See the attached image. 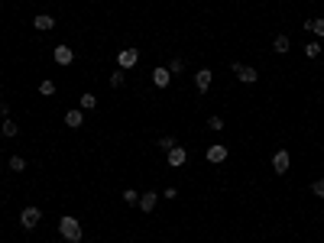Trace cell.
I'll return each mask as SVG.
<instances>
[{"instance_id":"obj_22","label":"cell","mask_w":324,"mask_h":243,"mask_svg":"<svg viewBox=\"0 0 324 243\" xmlns=\"http://www.w3.org/2000/svg\"><path fill=\"white\" fill-rule=\"evenodd\" d=\"M311 194L314 198H324V178H314L311 182Z\"/></svg>"},{"instance_id":"obj_6","label":"cell","mask_w":324,"mask_h":243,"mask_svg":"<svg viewBox=\"0 0 324 243\" xmlns=\"http://www.w3.org/2000/svg\"><path fill=\"white\" fill-rule=\"evenodd\" d=\"M211 81H214V72H211V68H198V72H195V88H198V94H208Z\"/></svg>"},{"instance_id":"obj_7","label":"cell","mask_w":324,"mask_h":243,"mask_svg":"<svg viewBox=\"0 0 324 243\" xmlns=\"http://www.w3.org/2000/svg\"><path fill=\"white\" fill-rule=\"evenodd\" d=\"M52 59L59 62V65H72V62H75V49L72 46H55L52 49Z\"/></svg>"},{"instance_id":"obj_8","label":"cell","mask_w":324,"mask_h":243,"mask_svg":"<svg viewBox=\"0 0 324 243\" xmlns=\"http://www.w3.org/2000/svg\"><path fill=\"white\" fill-rule=\"evenodd\" d=\"M204 159H208L211 165L224 162V159H227V146H220V143H214V146H208V149H204Z\"/></svg>"},{"instance_id":"obj_25","label":"cell","mask_w":324,"mask_h":243,"mask_svg":"<svg viewBox=\"0 0 324 243\" xmlns=\"http://www.w3.org/2000/svg\"><path fill=\"white\" fill-rule=\"evenodd\" d=\"M175 136H162V140H159V149H165V152H169V149H175Z\"/></svg>"},{"instance_id":"obj_20","label":"cell","mask_w":324,"mask_h":243,"mask_svg":"<svg viewBox=\"0 0 324 243\" xmlns=\"http://www.w3.org/2000/svg\"><path fill=\"white\" fill-rule=\"evenodd\" d=\"M123 201H127L130 207H140V194H136L133 188H127V191H123Z\"/></svg>"},{"instance_id":"obj_15","label":"cell","mask_w":324,"mask_h":243,"mask_svg":"<svg viewBox=\"0 0 324 243\" xmlns=\"http://www.w3.org/2000/svg\"><path fill=\"white\" fill-rule=\"evenodd\" d=\"M272 49H275V52H279V55H285L288 49H292V39H288L285 33H279V36L272 39Z\"/></svg>"},{"instance_id":"obj_21","label":"cell","mask_w":324,"mask_h":243,"mask_svg":"<svg viewBox=\"0 0 324 243\" xmlns=\"http://www.w3.org/2000/svg\"><path fill=\"white\" fill-rule=\"evenodd\" d=\"M305 55H308V59H318V55H321V46H318V39L305 46Z\"/></svg>"},{"instance_id":"obj_4","label":"cell","mask_w":324,"mask_h":243,"mask_svg":"<svg viewBox=\"0 0 324 243\" xmlns=\"http://www.w3.org/2000/svg\"><path fill=\"white\" fill-rule=\"evenodd\" d=\"M233 75H237L243 85H256V81H259L256 68H253V65H240V62H233Z\"/></svg>"},{"instance_id":"obj_23","label":"cell","mask_w":324,"mask_h":243,"mask_svg":"<svg viewBox=\"0 0 324 243\" xmlns=\"http://www.w3.org/2000/svg\"><path fill=\"white\" fill-rule=\"evenodd\" d=\"M169 72H172V75H182V72H185V59H172Z\"/></svg>"},{"instance_id":"obj_19","label":"cell","mask_w":324,"mask_h":243,"mask_svg":"<svg viewBox=\"0 0 324 243\" xmlns=\"http://www.w3.org/2000/svg\"><path fill=\"white\" fill-rule=\"evenodd\" d=\"M123 81H127L123 68H120V72H110V88H123Z\"/></svg>"},{"instance_id":"obj_16","label":"cell","mask_w":324,"mask_h":243,"mask_svg":"<svg viewBox=\"0 0 324 243\" xmlns=\"http://www.w3.org/2000/svg\"><path fill=\"white\" fill-rule=\"evenodd\" d=\"M0 133H4L7 140H13V136L20 133V123H13L10 117H7V120H0Z\"/></svg>"},{"instance_id":"obj_18","label":"cell","mask_w":324,"mask_h":243,"mask_svg":"<svg viewBox=\"0 0 324 243\" xmlns=\"http://www.w3.org/2000/svg\"><path fill=\"white\" fill-rule=\"evenodd\" d=\"M7 165H10V172H23L26 169V159L23 156H10V159H7Z\"/></svg>"},{"instance_id":"obj_1","label":"cell","mask_w":324,"mask_h":243,"mask_svg":"<svg viewBox=\"0 0 324 243\" xmlns=\"http://www.w3.org/2000/svg\"><path fill=\"white\" fill-rule=\"evenodd\" d=\"M59 233H62L68 243H81V237H85V230H81V224H78L75 217H62V220H59Z\"/></svg>"},{"instance_id":"obj_5","label":"cell","mask_w":324,"mask_h":243,"mask_svg":"<svg viewBox=\"0 0 324 243\" xmlns=\"http://www.w3.org/2000/svg\"><path fill=\"white\" fill-rule=\"evenodd\" d=\"M272 169H275V175H285V172L292 169V156H288V149H275V156H272Z\"/></svg>"},{"instance_id":"obj_24","label":"cell","mask_w":324,"mask_h":243,"mask_svg":"<svg viewBox=\"0 0 324 243\" xmlns=\"http://www.w3.org/2000/svg\"><path fill=\"white\" fill-rule=\"evenodd\" d=\"M39 94H55V81H39Z\"/></svg>"},{"instance_id":"obj_9","label":"cell","mask_w":324,"mask_h":243,"mask_svg":"<svg viewBox=\"0 0 324 243\" xmlns=\"http://www.w3.org/2000/svg\"><path fill=\"white\" fill-rule=\"evenodd\" d=\"M153 85L156 88H169L172 85V72H169V68H162V65H156L153 68Z\"/></svg>"},{"instance_id":"obj_17","label":"cell","mask_w":324,"mask_h":243,"mask_svg":"<svg viewBox=\"0 0 324 243\" xmlns=\"http://www.w3.org/2000/svg\"><path fill=\"white\" fill-rule=\"evenodd\" d=\"M78 104H81V110H94V107H98V97H94V94H81Z\"/></svg>"},{"instance_id":"obj_27","label":"cell","mask_w":324,"mask_h":243,"mask_svg":"<svg viewBox=\"0 0 324 243\" xmlns=\"http://www.w3.org/2000/svg\"><path fill=\"white\" fill-rule=\"evenodd\" d=\"M0 117H4V120L10 117V104H7V101H0Z\"/></svg>"},{"instance_id":"obj_12","label":"cell","mask_w":324,"mask_h":243,"mask_svg":"<svg viewBox=\"0 0 324 243\" xmlns=\"http://www.w3.org/2000/svg\"><path fill=\"white\" fill-rule=\"evenodd\" d=\"M156 204H159V194H156V191H143L140 194V211H156Z\"/></svg>"},{"instance_id":"obj_11","label":"cell","mask_w":324,"mask_h":243,"mask_svg":"<svg viewBox=\"0 0 324 243\" xmlns=\"http://www.w3.org/2000/svg\"><path fill=\"white\" fill-rule=\"evenodd\" d=\"M55 26V17H49V13H39V17H33V30H39V33H49Z\"/></svg>"},{"instance_id":"obj_2","label":"cell","mask_w":324,"mask_h":243,"mask_svg":"<svg viewBox=\"0 0 324 243\" xmlns=\"http://www.w3.org/2000/svg\"><path fill=\"white\" fill-rule=\"evenodd\" d=\"M39 220H43V211H39L36 204H30V207H23V211H20V227H23V230L39 227Z\"/></svg>"},{"instance_id":"obj_10","label":"cell","mask_w":324,"mask_h":243,"mask_svg":"<svg viewBox=\"0 0 324 243\" xmlns=\"http://www.w3.org/2000/svg\"><path fill=\"white\" fill-rule=\"evenodd\" d=\"M185 162H188V149H182V146L169 149V165H172V169H182Z\"/></svg>"},{"instance_id":"obj_3","label":"cell","mask_w":324,"mask_h":243,"mask_svg":"<svg viewBox=\"0 0 324 243\" xmlns=\"http://www.w3.org/2000/svg\"><path fill=\"white\" fill-rule=\"evenodd\" d=\"M136 62H140V49L127 46V49H120V52H117V65H120L123 72H130V68H136Z\"/></svg>"},{"instance_id":"obj_14","label":"cell","mask_w":324,"mask_h":243,"mask_svg":"<svg viewBox=\"0 0 324 243\" xmlns=\"http://www.w3.org/2000/svg\"><path fill=\"white\" fill-rule=\"evenodd\" d=\"M305 30L311 33V36L324 39V20H321V17H314V20H305Z\"/></svg>"},{"instance_id":"obj_13","label":"cell","mask_w":324,"mask_h":243,"mask_svg":"<svg viewBox=\"0 0 324 243\" xmlns=\"http://www.w3.org/2000/svg\"><path fill=\"white\" fill-rule=\"evenodd\" d=\"M81 123H85V110H68V114H65V127H72V130H78L81 127Z\"/></svg>"},{"instance_id":"obj_26","label":"cell","mask_w":324,"mask_h":243,"mask_svg":"<svg viewBox=\"0 0 324 243\" xmlns=\"http://www.w3.org/2000/svg\"><path fill=\"white\" fill-rule=\"evenodd\" d=\"M208 127H211V130H214V133H220V130H224V127H227V123H224V120H220V117H211V120H208Z\"/></svg>"}]
</instances>
